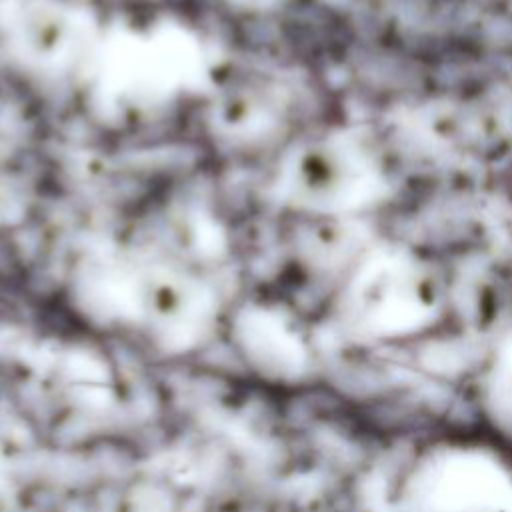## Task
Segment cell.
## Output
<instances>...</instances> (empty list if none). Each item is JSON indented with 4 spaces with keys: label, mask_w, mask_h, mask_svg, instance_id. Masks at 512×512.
<instances>
[{
    "label": "cell",
    "mask_w": 512,
    "mask_h": 512,
    "mask_svg": "<svg viewBox=\"0 0 512 512\" xmlns=\"http://www.w3.org/2000/svg\"><path fill=\"white\" fill-rule=\"evenodd\" d=\"M486 390V402L496 422L512 432V364L496 366L486 380Z\"/></svg>",
    "instance_id": "cell-1"
}]
</instances>
